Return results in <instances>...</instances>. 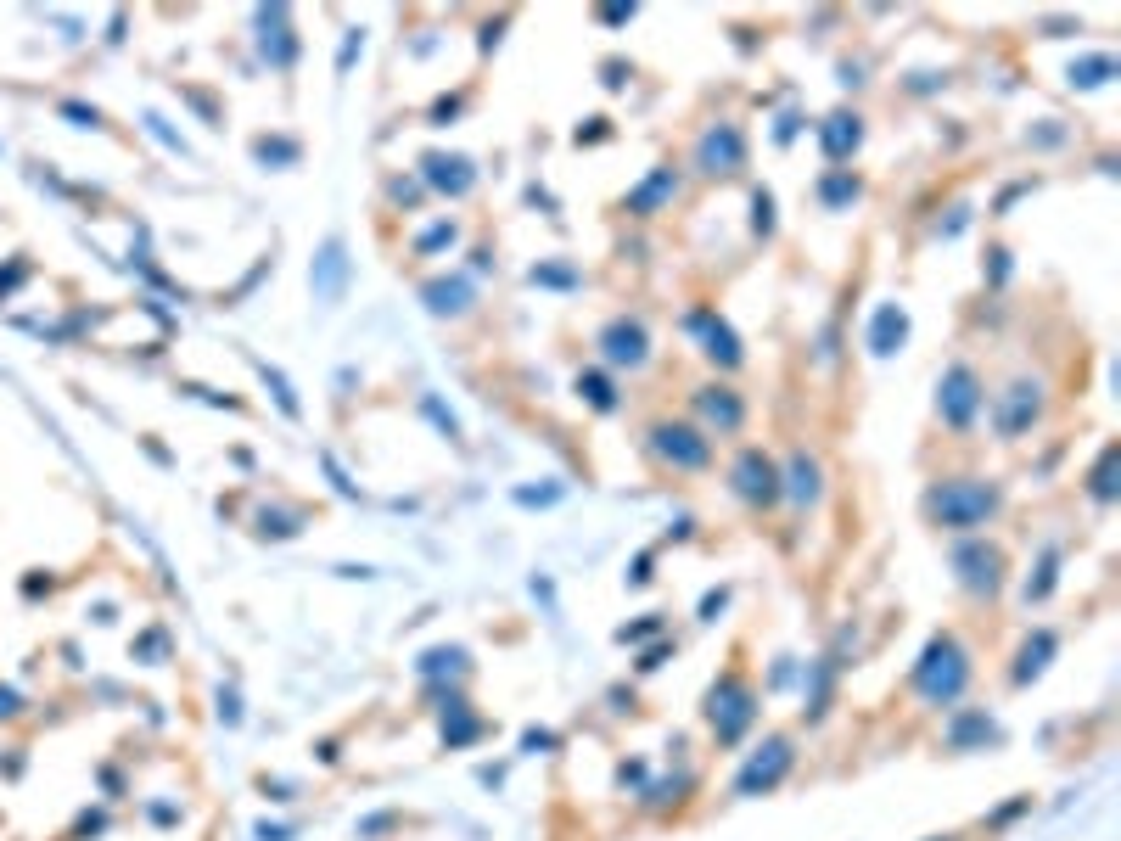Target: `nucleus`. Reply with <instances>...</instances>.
<instances>
[{
	"label": "nucleus",
	"instance_id": "nucleus-3",
	"mask_svg": "<svg viewBox=\"0 0 1121 841\" xmlns=\"http://www.w3.org/2000/svg\"><path fill=\"white\" fill-rule=\"evenodd\" d=\"M656 438H662V449L673 460H684V466H701V460H707V443H690V438H696L690 427H662Z\"/></svg>",
	"mask_w": 1121,
	"mask_h": 841
},
{
	"label": "nucleus",
	"instance_id": "nucleus-1",
	"mask_svg": "<svg viewBox=\"0 0 1121 841\" xmlns=\"http://www.w3.org/2000/svg\"><path fill=\"white\" fill-rule=\"evenodd\" d=\"M937 511H942V522H953V528H970L976 516L993 511V488H970V494H953V488H942V494H937Z\"/></svg>",
	"mask_w": 1121,
	"mask_h": 841
},
{
	"label": "nucleus",
	"instance_id": "nucleus-2",
	"mask_svg": "<svg viewBox=\"0 0 1121 841\" xmlns=\"http://www.w3.org/2000/svg\"><path fill=\"white\" fill-rule=\"evenodd\" d=\"M735 488H740L746 499H774V494H780V488H774V466H768L763 455H746V460H740Z\"/></svg>",
	"mask_w": 1121,
	"mask_h": 841
},
{
	"label": "nucleus",
	"instance_id": "nucleus-4",
	"mask_svg": "<svg viewBox=\"0 0 1121 841\" xmlns=\"http://www.w3.org/2000/svg\"><path fill=\"white\" fill-rule=\"evenodd\" d=\"M606 343H611V359H617V365H623V359H628V365L645 359V331H639V326H611Z\"/></svg>",
	"mask_w": 1121,
	"mask_h": 841
},
{
	"label": "nucleus",
	"instance_id": "nucleus-5",
	"mask_svg": "<svg viewBox=\"0 0 1121 841\" xmlns=\"http://www.w3.org/2000/svg\"><path fill=\"white\" fill-rule=\"evenodd\" d=\"M970 387H976V382H970V371L948 376V421H965V415H970V404H976V399H970Z\"/></svg>",
	"mask_w": 1121,
	"mask_h": 841
}]
</instances>
